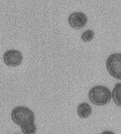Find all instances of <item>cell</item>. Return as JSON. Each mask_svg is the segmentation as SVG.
Instances as JSON below:
<instances>
[{
    "label": "cell",
    "mask_w": 121,
    "mask_h": 134,
    "mask_svg": "<svg viewBox=\"0 0 121 134\" xmlns=\"http://www.w3.org/2000/svg\"><path fill=\"white\" fill-rule=\"evenodd\" d=\"M89 99L91 103L97 106H104L110 101L112 93L109 88L103 86H97L91 89Z\"/></svg>",
    "instance_id": "1"
},
{
    "label": "cell",
    "mask_w": 121,
    "mask_h": 134,
    "mask_svg": "<svg viewBox=\"0 0 121 134\" xmlns=\"http://www.w3.org/2000/svg\"><path fill=\"white\" fill-rule=\"evenodd\" d=\"M11 116L12 120L20 126L27 123L35 122V119L33 112L28 107L23 106L15 107L11 112Z\"/></svg>",
    "instance_id": "2"
},
{
    "label": "cell",
    "mask_w": 121,
    "mask_h": 134,
    "mask_svg": "<svg viewBox=\"0 0 121 134\" xmlns=\"http://www.w3.org/2000/svg\"><path fill=\"white\" fill-rule=\"evenodd\" d=\"M107 71L113 78L121 80V53H113L106 61Z\"/></svg>",
    "instance_id": "3"
},
{
    "label": "cell",
    "mask_w": 121,
    "mask_h": 134,
    "mask_svg": "<svg viewBox=\"0 0 121 134\" xmlns=\"http://www.w3.org/2000/svg\"><path fill=\"white\" fill-rule=\"evenodd\" d=\"M23 60V54L18 50H9L3 55V60L5 64L10 67L18 66L21 64Z\"/></svg>",
    "instance_id": "4"
},
{
    "label": "cell",
    "mask_w": 121,
    "mask_h": 134,
    "mask_svg": "<svg viewBox=\"0 0 121 134\" xmlns=\"http://www.w3.org/2000/svg\"><path fill=\"white\" fill-rule=\"evenodd\" d=\"M88 16L82 12H75L71 14L68 18V23L70 26L74 29H81L87 24Z\"/></svg>",
    "instance_id": "5"
},
{
    "label": "cell",
    "mask_w": 121,
    "mask_h": 134,
    "mask_svg": "<svg viewBox=\"0 0 121 134\" xmlns=\"http://www.w3.org/2000/svg\"><path fill=\"white\" fill-rule=\"evenodd\" d=\"M92 113V108L87 103H81L78 107V114L81 118H88Z\"/></svg>",
    "instance_id": "6"
},
{
    "label": "cell",
    "mask_w": 121,
    "mask_h": 134,
    "mask_svg": "<svg viewBox=\"0 0 121 134\" xmlns=\"http://www.w3.org/2000/svg\"><path fill=\"white\" fill-rule=\"evenodd\" d=\"M112 98L114 103L121 107V83H117L112 91Z\"/></svg>",
    "instance_id": "7"
},
{
    "label": "cell",
    "mask_w": 121,
    "mask_h": 134,
    "mask_svg": "<svg viewBox=\"0 0 121 134\" xmlns=\"http://www.w3.org/2000/svg\"><path fill=\"white\" fill-rule=\"evenodd\" d=\"M22 132L24 134H35L36 131V127L35 122L27 123L21 126Z\"/></svg>",
    "instance_id": "8"
},
{
    "label": "cell",
    "mask_w": 121,
    "mask_h": 134,
    "mask_svg": "<svg viewBox=\"0 0 121 134\" xmlns=\"http://www.w3.org/2000/svg\"><path fill=\"white\" fill-rule=\"evenodd\" d=\"M95 32L91 30H88L82 34L81 38L84 42H89L94 38Z\"/></svg>",
    "instance_id": "9"
},
{
    "label": "cell",
    "mask_w": 121,
    "mask_h": 134,
    "mask_svg": "<svg viewBox=\"0 0 121 134\" xmlns=\"http://www.w3.org/2000/svg\"><path fill=\"white\" fill-rule=\"evenodd\" d=\"M101 134H115L114 132L113 131H105L101 133Z\"/></svg>",
    "instance_id": "10"
},
{
    "label": "cell",
    "mask_w": 121,
    "mask_h": 134,
    "mask_svg": "<svg viewBox=\"0 0 121 134\" xmlns=\"http://www.w3.org/2000/svg\"><path fill=\"white\" fill-rule=\"evenodd\" d=\"M15 134H19V133H15Z\"/></svg>",
    "instance_id": "11"
}]
</instances>
